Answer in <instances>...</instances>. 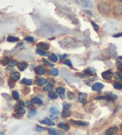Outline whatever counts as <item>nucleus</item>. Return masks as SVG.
<instances>
[{
  "label": "nucleus",
  "mask_w": 122,
  "mask_h": 135,
  "mask_svg": "<svg viewBox=\"0 0 122 135\" xmlns=\"http://www.w3.org/2000/svg\"><path fill=\"white\" fill-rule=\"evenodd\" d=\"M8 65L11 67H15V66L18 65V63L15 60H10L8 63Z\"/></svg>",
  "instance_id": "72a5a7b5"
},
{
  "label": "nucleus",
  "mask_w": 122,
  "mask_h": 135,
  "mask_svg": "<svg viewBox=\"0 0 122 135\" xmlns=\"http://www.w3.org/2000/svg\"><path fill=\"white\" fill-rule=\"evenodd\" d=\"M120 71H121V73H122V69H121V70H120Z\"/></svg>",
  "instance_id": "bf43d9fd"
},
{
  "label": "nucleus",
  "mask_w": 122,
  "mask_h": 135,
  "mask_svg": "<svg viewBox=\"0 0 122 135\" xmlns=\"http://www.w3.org/2000/svg\"><path fill=\"white\" fill-rule=\"evenodd\" d=\"M53 89H54V84L53 83H51L46 84V85H45L44 88H43V90H44V91L49 92L53 91Z\"/></svg>",
  "instance_id": "a211bd4d"
},
{
  "label": "nucleus",
  "mask_w": 122,
  "mask_h": 135,
  "mask_svg": "<svg viewBox=\"0 0 122 135\" xmlns=\"http://www.w3.org/2000/svg\"><path fill=\"white\" fill-rule=\"evenodd\" d=\"M46 80L45 78H43V77H39L38 79H36V83L37 85L42 86L43 85H44L46 83Z\"/></svg>",
  "instance_id": "dca6fc26"
},
{
  "label": "nucleus",
  "mask_w": 122,
  "mask_h": 135,
  "mask_svg": "<svg viewBox=\"0 0 122 135\" xmlns=\"http://www.w3.org/2000/svg\"><path fill=\"white\" fill-rule=\"evenodd\" d=\"M55 91H56L57 93H58V95L60 96V98L63 99H64L65 98V91L66 90L64 88L62 87V86H59V87H57L56 89H55Z\"/></svg>",
  "instance_id": "1a4fd4ad"
},
{
  "label": "nucleus",
  "mask_w": 122,
  "mask_h": 135,
  "mask_svg": "<svg viewBox=\"0 0 122 135\" xmlns=\"http://www.w3.org/2000/svg\"><path fill=\"white\" fill-rule=\"evenodd\" d=\"M58 127L59 128L63 129V130L65 131H68L70 129L69 125L67 123H60L58 125Z\"/></svg>",
  "instance_id": "6ab92c4d"
},
{
  "label": "nucleus",
  "mask_w": 122,
  "mask_h": 135,
  "mask_svg": "<svg viewBox=\"0 0 122 135\" xmlns=\"http://www.w3.org/2000/svg\"><path fill=\"white\" fill-rule=\"evenodd\" d=\"M48 96L50 99H51V100H56V99L58 98V95L57 94L56 92H55L51 91L48 93Z\"/></svg>",
  "instance_id": "5701e85b"
},
{
  "label": "nucleus",
  "mask_w": 122,
  "mask_h": 135,
  "mask_svg": "<svg viewBox=\"0 0 122 135\" xmlns=\"http://www.w3.org/2000/svg\"><path fill=\"white\" fill-rule=\"evenodd\" d=\"M38 50H41V51H48L50 48V45L47 44V43L41 42H39L38 44L36 45Z\"/></svg>",
  "instance_id": "423d86ee"
},
{
  "label": "nucleus",
  "mask_w": 122,
  "mask_h": 135,
  "mask_svg": "<svg viewBox=\"0 0 122 135\" xmlns=\"http://www.w3.org/2000/svg\"><path fill=\"white\" fill-rule=\"evenodd\" d=\"M104 84L100 82H96L94 83L92 85V90L95 92H98L101 91L104 88Z\"/></svg>",
  "instance_id": "0eeeda50"
},
{
  "label": "nucleus",
  "mask_w": 122,
  "mask_h": 135,
  "mask_svg": "<svg viewBox=\"0 0 122 135\" xmlns=\"http://www.w3.org/2000/svg\"><path fill=\"white\" fill-rule=\"evenodd\" d=\"M76 2L79 5H81L84 8H87V7L88 8H92L93 7L92 3L91 1H87V0H80V1L77 0Z\"/></svg>",
  "instance_id": "20e7f679"
},
{
  "label": "nucleus",
  "mask_w": 122,
  "mask_h": 135,
  "mask_svg": "<svg viewBox=\"0 0 122 135\" xmlns=\"http://www.w3.org/2000/svg\"><path fill=\"white\" fill-rule=\"evenodd\" d=\"M101 76L102 77H103L104 80H108L112 79L113 74L112 73V72L110 70H107V71L103 72L101 74Z\"/></svg>",
  "instance_id": "6e6552de"
},
{
  "label": "nucleus",
  "mask_w": 122,
  "mask_h": 135,
  "mask_svg": "<svg viewBox=\"0 0 122 135\" xmlns=\"http://www.w3.org/2000/svg\"><path fill=\"white\" fill-rule=\"evenodd\" d=\"M85 83H87V85H88V86H89V85H90V84H89V83L88 82H87V81H85Z\"/></svg>",
  "instance_id": "864d4df0"
},
{
  "label": "nucleus",
  "mask_w": 122,
  "mask_h": 135,
  "mask_svg": "<svg viewBox=\"0 0 122 135\" xmlns=\"http://www.w3.org/2000/svg\"><path fill=\"white\" fill-rule=\"evenodd\" d=\"M119 130V128L117 126H113L110 127V129H108V130L105 131V134L107 135H113L114 134H116V133Z\"/></svg>",
  "instance_id": "9b49d317"
},
{
  "label": "nucleus",
  "mask_w": 122,
  "mask_h": 135,
  "mask_svg": "<svg viewBox=\"0 0 122 135\" xmlns=\"http://www.w3.org/2000/svg\"><path fill=\"white\" fill-rule=\"evenodd\" d=\"M12 96L14 100L16 101H18L19 100V93L17 91H13L12 92Z\"/></svg>",
  "instance_id": "c756f323"
},
{
  "label": "nucleus",
  "mask_w": 122,
  "mask_h": 135,
  "mask_svg": "<svg viewBox=\"0 0 122 135\" xmlns=\"http://www.w3.org/2000/svg\"><path fill=\"white\" fill-rule=\"evenodd\" d=\"M35 64H31V65H30V71H32L33 70H35Z\"/></svg>",
  "instance_id": "de8ad7c7"
},
{
  "label": "nucleus",
  "mask_w": 122,
  "mask_h": 135,
  "mask_svg": "<svg viewBox=\"0 0 122 135\" xmlns=\"http://www.w3.org/2000/svg\"><path fill=\"white\" fill-rule=\"evenodd\" d=\"M84 73L87 75H91V76H94L95 75V70L94 68H91V67H88L87 69L84 70Z\"/></svg>",
  "instance_id": "f3484780"
},
{
  "label": "nucleus",
  "mask_w": 122,
  "mask_h": 135,
  "mask_svg": "<svg viewBox=\"0 0 122 135\" xmlns=\"http://www.w3.org/2000/svg\"><path fill=\"white\" fill-rule=\"evenodd\" d=\"M48 59H49L50 61H51L52 62L56 63L57 61H58V57H57V55L56 54H55L54 53H53L48 57Z\"/></svg>",
  "instance_id": "b1692460"
},
{
  "label": "nucleus",
  "mask_w": 122,
  "mask_h": 135,
  "mask_svg": "<svg viewBox=\"0 0 122 135\" xmlns=\"http://www.w3.org/2000/svg\"><path fill=\"white\" fill-rule=\"evenodd\" d=\"M58 56H59V57H60V60H64V59H65L66 57H67V54H64L63 55H58Z\"/></svg>",
  "instance_id": "a18cd8bd"
},
{
  "label": "nucleus",
  "mask_w": 122,
  "mask_h": 135,
  "mask_svg": "<svg viewBox=\"0 0 122 135\" xmlns=\"http://www.w3.org/2000/svg\"><path fill=\"white\" fill-rule=\"evenodd\" d=\"M114 13L116 14H122V5H117L114 8Z\"/></svg>",
  "instance_id": "412c9836"
},
{
  "label": "nucleus",
  "mask_w": 122,
  "mask_h": 135,
  "mask_svg": "<svg viewBox=\"0 0 122 135\" xmlns=\"http://www.w3.org/2000/svg\"><path fill=\"white\" fill-rule=\"evenodd\" d=\"M119 59H120V60L122 61V56H119Z\"/></svg>",
  "instance_id": "5fc2aeb1"
},
{
  "label": "nucleus",
  "mask_w": 122,
  "mask_h": 135,
  "mask_svg": "<svg viewBox=\"0 0 122 135\" xmlns=\"http://www.w3.org/2000/svg\"><path fill=\"white\" fill-rule=\"evenodd\" d=\"M49 74L51 76H57L58 75V70L57 68H53L51 70H50Z\"/></svg>",
  "instance_id": "cd10ccee"
},
{
  "label": "nucleus",
  "mask_w": 122,
  "mask_h": 135,
  "mask_svg": "<svg viewBox=\"0 0 122 135\" xmlns=\"http://www.w3.org/2000/svg\"><path fill=\"white\" fill-rule=\"evenodd\" d=\"M121 129H122V123H121Z\"/></svg>",
  "instance_id": "13d9d810"
},
{
  "label": "nucleus",
  "mask_w": 122,
  "mask_h": 135,
  "mask_svg": "<svg viewBox=\"0 0 122 135\" xmlns=\"http://www.w3.org/2000/svg\"><path fill=\"white\" fill-rule=\"evenodd\" d=\"M70 122L73 125H77V126H88L89 125L88 122L86 121H79V120H70Z\"/></svg>",
  "instance_id": "9d476101"
},
{
  "label": "nucleus",
  "mask_w": 122,
  "mask_h": 135,
  "mask_svg": "<svg viewBox=\"0 0 122 135\" xmlns=\"http://www.w3.org/2000/svg\"><path fill=\"white\" fill-rule=\"evenodd\" d=\"M119 2H120V3H122V0H120Z\"/></svg>",
  "instance_id": "6e6d98bb"
},
{
  "label": "nucleus",
  "mask_w": 122,
  "mask_h": 135,
  "mask_svg": "<svg viewBox=\"0 0 122 135\" xmlns=\"http://www.w3.org/2000/svg\"><path fill=\"white\" fill-rule=\"evenodd\" d=\"M50 112L51 113V114H54V115L58 114L59 113H60V111H59L58 108H57L55 107H52L51 108H50Z\"/></svg>",
  "instance_id": "c85d7f7f"
},
{
  "label": "nucleus",
  "mask_w": 122,
  "mask_h": 135,
  "mask_svg": "<svg viewBox=\"0 0 122 135\" xmlns=\"http://www.w3.org/2000/svg\"><path fill=\"white\" fill-rule=\"evenodd\" d=\"M0 135H6V134H5L4 133H3V132H0Z\"/></svg>",
  "instance_id": "603ef678"
},
{
  "label": "nucleus",
  "mask_w": 122,
  "mask_h": 135,
  "mask_svg": "<svg viewBox=\"0 0 122 135\" xmlns=\"http://www.w3.org/2000/svg\"><path fill=\"white\" fill-rule=\"evenodd\" d=\"M42 62L44 63V64H45V65L46 66H49V67H54V64H52L51 63H50V62H48L47 60H46V59H45V58H42Z\"/></svg>",
  "instance_id": "c9c22d12"
},
{
  "label": "nucleus",
  "mask_w": 122,
  "mask_h": 135,
  "mask_svg": "<svg viewBox=\"0 0 122 135\" xmlns=\"http://www.w3.org/2000/svg\"><path fill=\"white\" fill-rule=\"evenodd\" d=\"M7 40L8 42H17V41H19V39L17 37L13 36H8L7 37Z\"/></svg>",
  "instance_id": "a878e982"
},
{
  "label": "nucleus",
  "mask_w": 122,
  "mask_h": 135,
  "mask_svg": "<svg viewBox=\"0 0 122 135\" xmlns=\"http://www.w3.org/2000/svg\"><path fill=\"white\" fill-rule=\"evenodd\" d=\"M114 88H115L116 89L120 90L122 88V84L120 82H116L114 84Z\"/></svg>",
  "instance_id": "e433bc0d"
},
{
  "label": "nucleus",
  "mask_w": 122,
  "mask_h": 135,
  "mask_svg": "<svg viewBox=\"0 0 122 135\" xmlns=\"http://www.w3.org/2000/svg\"><path fill=\"white\" fill-rule=\"evenodd\" d=\"M91 24H92V25L94 29L95 30L96 32H98V30H99V29H100V26H98L97 24H96V23H95L94 21H91Z\"/></svg>",
  "instance_id": "f704fd0d"
},
{
  "label": "nucleus",
  "mask_w": 122,
  "mask_h": 135,
  "mask_svg": "<svg viewBox=\"0 0 122 135\" xmlns=\"http://www.w3.org/2000/svg\"><path fill=\"white\" fill-rule=\"evenodd\" d=\"M36 53L37 54L42 55V56H47V55L50 54V53L42 51H41V50H36Z\"/></svg>",
  "instance_id": "7c9ffc66"
},
{
  "label": "nucleus",
  "mask_w": 122,
  "mask_h": 135,
  "mask_svg": "<svg viewBox=\"0 0 122 135\" xmlns=\"http://www.w3.org/2000/svg\"><path fill=\"white\" fill-rule=\"evenodd\" d=\"M21 82L23 84H25V85L27 86H30L32 84V80L29 79H26V78H23V80H21Z\"/></svg>",
  "instance_id": "bb28decb"
},
{
  "label": "nucleus",
  "mask_w": 122,
  "mask_h": 135,
  "mask_svg": "<svg viewBox=\"0 0 122 135\" xmlns=\"http://www.w3.org/2000/svg\"><path fill=\"white\" fill-rule=\"evenodd\" d=\"M64 64L66 66H69V67H72V63H71V60H69V59H67V60H66L65 61H64Z\"/></svg>",
  "instance_id": "ea45409f"
},
{
  "label": "nucleus",
  "mask_w": 122,
  "mask_h": 135,
  "mask_svg": "<svg viewBox=\"0 0 122 135\" xmlns=\"http://www.w3.org/2000/svg\"><path fill=\"white\" fill-rule=\"evenodd\" d=\"M32 103L37 104V105H42L43 104L42 100H41L40 98H38V97H34V98H32Z\"/></svg>",
  "instance_id": "4be33fe9"
},
{
  "label": "nucleus",
  "mask_w": 122,
  "mask_h": 135,
  "mask_svg": "<svg viewBox=\"0 0 122 135\" xmlns=\"http://www.w3.org/2000/svg\"><path fill=\"white\" fill-rule=\"evenodd\" d=\"M117 98V96L114 93H109L105 96H98L95 100H106V101H113Z\"/></svg>",
  "instance_id": "f03ea898"
},
{
  "label": "nucleus",
  "mask_w": 122,
  "mask_h": 135,
  "mask_svg": "<svg viewBox=\"0 0 122 135\" xmlns=\"http://www.w3.org/2000/svg\"><path fill=\"white\" fill-rule=\"evenodd\" d=\"M45 130V129L44 128V127H42L40 126L39 125H36L35 126V130L36 131H38V132H44V131Z\"/></svg>",
  "instance_id": "4c0bfd02"
},
{
  "label": "nucleus",
  "mask_w": 122,
  "mask_h": 135,
  "mask_svg": "<svg viewBox=\"0 0 122 135\" xmlns=\"http://www.w3.org/2000/svg\"><path fill=\"white\" fill-rule=\"evenodd\" d=\"M121 107V105H118V107H117V108H116V110H115V111H114V113H116V112H117V111H119V109H120V108Z\"/></svg>",
  "instance_id": "8fccbe9b"
},
{
  "label": "nucleus",
  "mask_w": 122,
  "mask_h": 135,
  "mask_svg": "<svg viewBox=\"0 0 122 135\" xmlns=\"http://www.w3.org/2000/svg\"><path fill=\"white\" fill-rule=\"evenodd\" d=\"M6 70H7V71H9V72H13V68L11 67H7L6 68Z\"/></svg>",
  "instance_id": "09e8293b"
},
{
  "label": "nucleus",
  "mask_w": 122,
  "mask_h": 135,
  "mask_svg": "<svg viewBox=\"0 0 122 135\" xmlns=\"http://www.w3.org/2000/svg\"><path fill=\"white\" fill-rule=\"evenodd\" d=\"M50 117H51L52 119H56V118H57V117L56 116H55L54 114H53V115H51Z\"/></svg>",
  "instance_id": "3c124183"
},
{
  "label": "nucleus",
  "mask_w": 122,
  "mask_h": 135,
  "mask_svg": "<svg viewBox=\"0 0 122 135\" xmlns=\"http://www.w3.org/2000/svg\"><path fill=\"white\" fill-rule=\"evenodd\" d=\"M83 11H84V12H85L87 14H89V15H90V16H93V14H92V12H91V11L88 10H83Z\"/></svg>",
  "instance_id": "49530a36"
},
{
  "label": "nucleus",
  "mask_w": 122,
  "mask_h": 135,
  "mask_svg": "<svg viewBox=\"0 0 122 135\" xmlns=\"http://www.w3.org/2000/svg\"><path fill=\"white\" fill-rule=\"evenodd\" d=\"M9 61L10 60H9L8 58H7V57H4L1 59V63L3 66H6L7 64H8Z\"/></svg>",
  "instance_id": "473e14b6"
},
{
  "label": "nucleus",
  "mask_w": 122,
  "mask_h": 135,
  "mask_svg": "<svg viewBox=\"0 0 122 135\" xmlns=\"http://www.w3.org/2000/svg\"><path fill=\"white\" fill-rule=\"evenodd\" d=\"M114 78L116 79V80H121V75L118 72H115L113 73Z\"/></svg>",
  "instance_id": "58836bf2"
},
{
  "label": "nucleus",
  "mask_w": 122,
  "mask_h": 135,
  "mask_svg": "<svg viewBox=\"0 0 122 135\" xmlns=\"http://www.w3.org/2000/svg\"><path fill=\"white\" fill-rule=\"evenodd\" d=\"M40 123L41 124H44V125L50 126H55L54 122L53 120H50V118H45L44 120L41 121Z\"/></svg>",
  "instance_id": "4468645a"
},
{
  "label": "nucleus",
  "mask_w": 122,
  "mask_h": 135,
  "mask_svg": "<svg viewBox=\"0 0 122 135\" xmlns=\"http://www.w3.org/2000/svg\"><path fill=\"white\" fill-rule=\"evenodd\" d=\"M32 102L30 101H26L24 102V107L26 108H29L32 105Z\"/></svg>",
  "instance_id": "a19ab883"
},
{
  "label": "nucleus",
  "mask_w": 122,
  "mask_h": 135,
  "mask_svg": "<svg viewBox=\"0 0 122 135\" xmlns=\"http://www.w3.org/2000/svg\"><path fill=\"white\" fill-rule=\"evenodd\" d=\"M48 133L51 134V135H62V133L59 132V131H58L57 129H55L54 128H49L48 129Z\"/></svg>",
  "instance_id": "aec40b11"
},
{
  "label": "nucleus",
  "mask_w": 122,
  "mask_h": 135,
  "mask_svg": "<svg viewBox=\"0 0 122 135\" xmlns=\"http://www.w3.org/2000/svg\"><path fill=\"white\" fill-rule=\"evenodd\" d=\"M24 39H25V41H28V42H34V40H35L33 38L32 36H28V37L25 38Z\"/></svg>",
  "instance_id": "37998d69"
},
{
  "label": "nucleus",
  "mask_w": 122,
  "mask_h": 135,
  "mask_svg": "<svg viewBox=\"0 0 122 135\" xmlns=\"http://www.w3.org/2000/svg\"><path fill=\"white\" fill-rule=\"evenodd\" d=\"M98 10L102 13H108L110 11V6L107 3L98 4Z\"/></svg>",
  "instance_id": "7ed1b4c3"
},
{
  "label": "nucleus",
  "mask_w": 122,
  "mask_h": 135,
  "mask_svg": "<svg viewBox=\"0 0 122 135\" xmlns=\"http://www.w3.org/2000/svg\"><path fill=\"white\" fill-rule=\"evenodd\" d=\"M28 67V64L26 62H21L19 63L17 65V68L20 71H24L25 69H26Z\"/></svg>",
  "instance_id": "2eb2a0df"
},
{
  "label": "nucleus",
  "mask_w": 122,
  "mask_h": 135,
  "mask_svg": "<svg viewBox=\"0 0 122 135\" xmlns=\"http://www.w3.org/2000/svg\"><path fill=\"white\" fill-rule=\"evenodd\" d=\"M35 73L38 75H42L45 73V68L42 66H38L35 68Z\"/></svg>",
  "instance_id": "ddd939ff"
},
{
  "label": "nucleus",
  "mask_w": 122,
  "mask_h": 135,
  "mask_svg": "<svg viewBox=\"0 0 122 135\" xmlns=\"http://www.w3.org/2000/svg\"><path fill=\"white\" fill-rule=\"evenodd\" d=\"M121 80H122V75H121Z\"/></svg>",
  "instance_id": "4d7b16f0"
},
{
  "label": "nucleus",
  "mask_w": 122,
  "mask_h": 135,
  "mask_svg": "<svg viewBox=\"0 0 122 135\" xmlns=\"http://www.w3.org/2000/svg\"><path fill=\"white\" fill-rule=\"evenodd\" d=\"M88 99V94L87 93L80 92L78 95V101L83 105L87 104Z\"/></svg>",
  "instance_id": "39448f33"
},
{
  "label": "nucleus",
  "mask_w": 122,
  "mask_h": 135,
  "mask_svg": "<svg viewBox=\"0 0 122 135\" xmlns=\"http://www.w3.org/2000/svg\"><path fill=\"white\" fill-rule=\"evenodd\" d=\"M116 66L118 68L121 70L122 69V61L121 60H118L116 62Z\"/></svg>",
  "instance_id": "79ce46f5"
},
{
  "label": "nucleus",
  "mask_w": 122,
  "mask_h": 135,
  "mask_svg": "<svg viewBox=\"0 0 122 135\" xmlns=\"http://www.w3.org/2000/svg\"><path fill=\"white\" fill-rule=\"evenodd\" d=\"M71 104L69 103H64L63 104V109L62 113V117L63 118H66L71 116V111H70Z\"/></svg>",
  "instance_id": "f257e3e1"
},
{
  "label": "nucleus",
  "mask_w": 122,
  "mask_h": 135,
  "mask_svg": "<svg viewBox=\"0 0 122 135\" xmlns=\"http://www.w3.org/2000/svg\"><path fill=\"white\" fill-rule=\"evenodd\" d=\"M113 38H120V37H122V32H120V33L115 34L113 36Z\"/></svg>",
  "instance_id": "c03bdc74"
},
{
  "label": "nucleus",
  "mask_w": 122,
  "mask_h": 135,
  "mask_svg": "<svg viewBox=\"0 0 122 135\" xmlns=\"http://www.w3.org/2000/svg\"><path fill=\"white\" fill-rule=\"evenodd\" d=\"M20 78V74L19 72H14L10 75V79L13 82L19 80Z\"/></svg>",
  "instance_id": "f8f14e48"
},
{
  "label": "nucleus",
  "mask_w": 122,
  "mask_h": 135,
  "mask_svg": "<svg viewBox=\"0 0 122 135\" xmlns=\"http://www.w3.org/2000/svg\"><path fill=\"white\" fill-rule=\"evenodd\" d=\"M67 98L70 100H74L76 99V96L74 93L72 92L68 91L67 93Z\"/></svg>",
  "instance_id": "393cba45"
},
{
  "label": "nucleus",
  "mask_w": 122,
  "mask_h": 135,
  "mask_svg": "<svg viewBox=\"0 0 122 135\" xmlns=\"http://www.w3.org/2000/svg\"><path fill=\"white\" fill-rule=\"evenodd\" d=\"M36 111L35 109H34V108L30 109V110L29 111V114H28V117L29 118L33 117L36 114Z\"/></svg>",
  "instance_id": "2f4dec72"
}]
</instances>
